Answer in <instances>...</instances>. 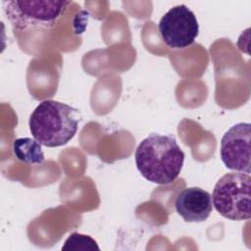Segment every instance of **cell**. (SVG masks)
I'll return each instance as SVG.
<instances>
[{
    "label": "cell",
    "mask_w": 251,
    "mask_h": 251,
    "mask_svg": "<svg viewBox=\"0 0 251 251\" xmlns=\"http://www.w3.org/2000/svg\"><path fill=\"white\" fill-rule=\"evenodd\" d=\"M135 164L140 175L157 184H169L176 179L184 162V152L175 136L151 133L137 146Z\"/></svg>",
    "instance_id": "6da1fadb"
},
{
    "label": "cell",
    "mask_w": 251,
    "mask_h": 251,
    "mask_svg": "<svg viewBox=\"0 0 251 251\" xmlns=\"http://www.w3.org/2000/svg\"><path fill=\"white\" fill-rule=\"evenodd\" d=\"M78 112L55 100H43L31 113L28 126L33 138L46 147L67 144L76 133Z\"/></svg>",
    "instance_id": "7a4b0ae2"
},
{
    "label": "cell",
    "mask_w": 251,
    "mask_h": 251,
    "mask_svg": "<svg viewBox=\"0 0 251 251\" xmlns=\"http://www.w3.org/2000/svg\"><path fill=\"white\" fill-rule=\"evenodd\" d=\"M71 1H3L7 20L14 29L51 28L66 13Z\"/></svg>",
    "instance_id": "3957f363"
},
{
    "label": "cell",
    "mask_w": 251,
    "mask_h": 251,
    "mask_svg": "<svg viewBox=\"0 0 251 251\" xmlns=\"http://www.w3.org/2000/svg\"><path fill=\"white\" fill-rule=\"evenodd\" d=\"M251 176L245 173H228L215 184L212 202L217 212L230 221L250 219Z\"/></svg>",
    "instance_id": "277c9868"
},
{
    "label": "cell",
    "mask_w": 251,
    "mask_h": 251,
    "mask_svg": "<svg viewBox=\"0 0 251 251\" xmlns=\"http://www.w3.org/2000/svg\"><path fill=\"white\" fill-rule=\"evenodd\" d=\"M159 31L170 48L183 49L194 43L199 33V25L195 14L181 4L171 8L161 18Z\"/></svg>",
    "instance_id": "5b68a950"
},
{
    "label": "cell",
    "mask_w": 251,
    "mask_h": 251,
    "mask_svg": "<svg viewBox=\"0 0 251 251\" xmlns=\"http://www.w3.org/2000/svg\"><path fill=\"white\" fill-rule=\"evenodd\" d=\"M251 125L238 123L232 126L221 140L220 155L224 165L231 171L250 174Z\"/></svg>",
    "instance_id": "8992f818"
},
{
    "label": "cell",
    "mask_w": 251,
    "mask_h": 251,
    "mask_svg": "<svg viewBox=\"0 0 251 251\" xmlns=\"http://www.w3.org/2000/svg\"><path fill=\"white\" fill-rule=\"evenodd\" d=\"M175 207L185 222H204L213 210L212 195L200 187H187L177 194Z\"/></svg>",
    "instance_id": "52a82bcc"
},
{
    "label": "cell",
    "mask_w": 251,
    "mask_h": 251,
    "mask_svg": "<svg viewBox=\"0 0 251 251\" xmlns=\"http://www.w3.org/2000/svg\"><path fill=\"white\" fill-rule=\"evenodd\" d=\"M13 151L16 158L25 164L41 165L44 162V154L41 144L34 138L22 137L13 142Z\"/></svg>",
    "instance_id": "ba28073f"
},
{
    "label": "cell",
    "mask_w": 251,
    "mask_h": 251,
    "mask_svg": "<svg viewBox=\"0 0 251 251\" xmlns=\"http://www.w3.org/2000/svg\"><path fill=\"white\" fill-rule=\"evenodd\" d=\"M62 250H97L99 251L100 248L92 237L85 234L78 233V232H73L65 240Z\"/></svg>",
    "instance_id": "9c48e42d"
}]
</instances>
